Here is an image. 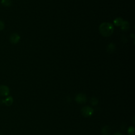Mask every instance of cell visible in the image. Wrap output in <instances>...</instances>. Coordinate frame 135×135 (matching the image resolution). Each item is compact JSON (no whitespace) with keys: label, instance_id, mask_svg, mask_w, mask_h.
Here are the masks:
<instances>
[{"label":"cell","instance_id":"6","mask_svg":"<svg viewBox=\"0 0 135 135\" xmlns=\"http://www.w3.org/2000/svg\"><path fill=\"white\" fill-rule=\"evenodd\" d=\"M13 102V99L11 96H10V97H7L6 99L2 100V103L5 104L7 106H11Z\"/></svg>","mask_w":135,"mask_h":135},{"label":"cell","instance_id":"14","mask_svg":"<svg viewBox=\"0 0 135 135\" xmlns=\"http://www.w3.org/2000/svg\"><path fill=\"white\" fill-rule=\"evenodd\" d=\"M5 28V24L3 21L0 20V31H2Z\"/></svg>","mask_w":135,"mask_h":135},{"label":"cell","instance_id":"13","mask_svg":"<svg viewBox=\"0 0 135 135\" xmlns=\"http://www.w3.org/2000/svg\"><path fill=\"white\" fill-rule=\"evenodd\" d=\"M134 127H130L128 130V133L129 135L134 134Z\"/></svg>","mask_w":135,"mask_h":135},{"label":"cell","instance_id":"7","mask_svg":"<svg viewBox=\"0 0 135 135\" xmlns=\"http://www.w3.org/2000/svg\"><path fill=\"white\" fill-rule=\"evenodd\" d=\"M101 134L102 135H109L111 134V129L108 126H106L104 127L101 130Z\"/></svg>","mask_w":135,"mask_h":135},{"label":"cell","instance_id":"2","mask_svg":"<svg viewBox=\"0 0 135 135\" xmlns=\"http://www.w3.org/2000/svg\"><path fill=\"white\" fill-rule=\"evenodd\" d=\"M81 112L84 117H89L94 114V109L90 107H84L81 109Z\"/></svg>","mask_w":135,"mask_h":135},{"label":"cell","instance_id":"3","mask_svg":"<svg viewBox=\"0 0 135 135\" xmlns=\"http://www.w3.org/2000/svg\"><path fill=\"white\" fill-rule=\"evenodd\" d=\"M86 97L84 94H79L76 96V101L79 104H84L86 101Z\"/></svg>","mask_w":135,"mask_h":135},{"label":"cell","instance_id":"9","mask_svg":"<svg viewBox=\"0 0 135 135\" xmlns=\"http://www.w3.org/2000/svg\"><path fill=\"white\" fill-rule=\"evenodd\" d=\"M121 26V28L123 31H127L130 27V24L128 21H124Z\"/></svg>","mask_w":135,"mask_h":135},{"label":"cell","instance_id":"8","mask_svg":"<svg viewBox=\"0 0 135 135\" xmlns=\"http://www.w3.org/2000/svg\"><path fill=\"white\" fill-rule=\"evenodd\" d=\"M1 3L4 7H10L12 5V0H1Z\"/></svg>","mask_w":135,"mask_h":135},{"label":"cell","instance_id":"4","mask_svg":"<svg viewBox=\"0 0 135 135\" xmlns=\"http://www.w3.org/2000/svg\"><path fill=\"white\" fill-rule=\"evenodd\" d=\"M10 94V89L8 86L5 85L0 86V96H7Z\"/></svg>","mask_w":135,"mask_h":135},{"label":"cell","instance_id":"16","mask_svg":"<svg viewBox=\"0 0 135 135\" xmlns=\"http://www.w3.org/2000/svg\"><path fill=\"white\" fill-rule=\"evenodd\" d=\"M0 135H3V134H0Z\"/></svg>","mask_w":135,"mask_h":135},{"label":"cell","instance_id":"11","mask_svg":"<svg viewBox=\"0 0 135 135\" xmlns=\"http://www.w3.org/2000/svg\"><path fill=\"white\" fill-rule=\"evenodd\" d=\"M116 49V46L114 43H110L107 47V51L109 53H112Z\"/></svg>","mask_w":135,"mask_h":135},{"label":"cell","instance_id":"15","mask_svg":"<svg viewBox=\"0 0 135 135\" xmlns=\"http://www.w3.org/2000/svg\"><path fill=\"white\" fill-rule=\"evenodd\" d=\"M114 135H122V134H120V133H116Z\"/></svg>","mask_w":135,"mask_h":135},{"label":"cell","instance_id":"10","mask_svg":"<svg viewBox=\"0 0 135 135\" xmlns=\"http://www.w3.org/2000/svg\"><path fill=\"white\" fill-rule=\"evenodd\" d=\"M123 19L121 18H115L114 21V24L117 26H122V23L123 22Z\"/></svg>","mask_w":135,"mask_h":135},{"label":"cell","instance_id":"1","mask_svg":"<svg viewBox=\"0 0 135 135\" xmlns=\"http://www.w3.org/2000/svg\"><path fill=\"white\" fill-rule=\"evenodd\" d=\"M114 28L112 24L108 22L102 23L99 26V32L101 35L105 37L110 36L113 33Z\"/></svg>","mask_w":135,"mask_h":135},{"label":"cell","instance_id":"5","mask_svg":"<svg viewBox=\"0 0 135 135\" xmlns=\"http://www.w3.org/2000/svg\"><path fill=\"white\" fill-rule=\"evenodd\" d=\"M20 40V36L17 33H13L10 38V41L12 44H16L19 42Z\"/></svg>","mask_w":135,"mask_h":135},{"label":"cell","instance_id":"12","mask_svg":"<svg viewBox=\"0 0 135 135\" xmlns=\"http://www.w3.org/2000/svg\"><path fill=\"white\" fill-rule=\"evenodd\" d=\"M90 102H91V104L92 105L96 106V105H97L98 104V99L97 98L94 97V98H92L91 99Z\"/></svg>","mask_w":135,"mask_h":135}]
</instances>
